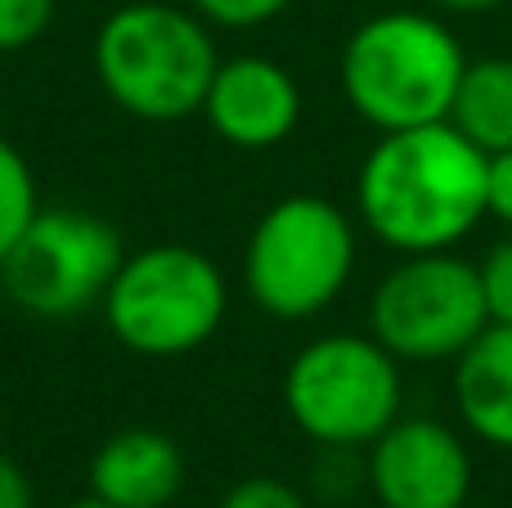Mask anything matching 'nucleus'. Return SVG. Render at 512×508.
<instances>
[{"instance_id": "f257e3e1", "label": "nucleus", "mask_w": 512, "mask_h": 508, "mask_svg": "<svg viewBox=\"0 0 512 508\" xmlns=\"http://www.w3.org/2000/svg\"><path fill=\"white\" fill-rule=\"evenodd\" d=\"M360 221L396 252H450L486 216V153L450 122L382 131L355 176Z\"/></svg>"}, {"instance_id": "f03ea898", "label": "nucleus", "mask_w": 512, "mask_h": 508, "mask_svg": "<svg viewBox=\"0 0 512 508\" xmlns=\"http://www.w3.org/2000/svg\"><path fill=\"white\" fill-rule=\"evenodd\" d=\"M216 68L207 18L167 0L117 5L95 32V77L117 108L140 122H180L203 113Z\"/></svg>"}, {"instance_id": "7ed1b4c3", "label": "nucleus", "mask_w": 512, "mask_h": 508, "mask_svg": "<svg viewBox=\"0 0 512 508\" xmlns=\"http://www.w3.org/2000/svg\"><path fill=\"white\" fill-rule=\"evenodd\" d=\"M468 68L459 36L436 14L387 9L346 36L342 90L346 104L378 131L445 122L459 77Z\"/></svg>"}, {"instance_id": "20e7f679", "label": "nucleus", "mask_w": 512, "mask_h": 508, "mask_svg": "<svg viewBox=\"0 0 512 508\" xmlns=\"http://www.w3.org/2000/svg\"><path fill=\"white\" fill-rule=\"evenodd\" d=\"M400 401V360L373 333H324L283 374V410L315 446L369 450L400 419Z\"/></svg>"}, {"instance_id": "39448f33", "label": "nucleus", "mask_w": 512, "mask_h": 508, "mask_svg": "<svg viewBox=\"0 0 512 508\" xmlns=\"http://www.w3.org/2000/svg\"><path fill=\"white\" fill-rule=\"evenodd\" d=\"M104 320L135 356H185L198 351L225 320L230 288L212 257L185 243H153L126 252L104 293Z\"/></svg>"}, {"instance_id": "423d86ee", "label": "nucleus", "mask_w": 512, "mask_h": 508, "mask_svg": "<svg viewBox=\"0 0 512 508\" xmlns=\"http://www.w3.org/2000/svg\"><path fill=\"white\" fill-rule=\"evenodd\" d=\"M355 275V225L319 194L279 198L256 221L243 279L252 302L274 320H310L346 293Z\"/></svg>"}, {"instance_id": "0eeeda50", "label": "nucleus", "mask_w": 512, "mask_h": 508, "mask_svg": "<svg viewBox=\"0 0 512 508\" xmlns=\"http://www.w3.org/2000/svg\"><path fill=\"white\" fill-rule=\"evenodd\" d=\"M490 324L481 270L450 252H409L369 297V333L400 365L459 360Z\"/></svg>"}, {"instance_id": "6e6552de", "label": "nucleus", "mask_w": 512, "mask_h": 508, "mask_svg": "<svg viewBox=\"0 0 512 508\" xmlns=\"http://www.w3.org/2000/svg\"><path fill=\"white\" fill-rule=\"evenodd\" d=\"M126 248L122 234L81 207H41L0 261V284L36 320H68L104 302Z\"/></svg>"}, {"instance_id": "1a4fd4ad", "label": "nucleus", "mask_w": 512, "mask_h": 508, "mask_svg": "<svg viewBox=\"0 0 512 508\" xmlns=\"http://www.w3.org/2000/svg\"><path fill=\"white\" fill-rule=\"evenodd\" d=\"M378 508H463L472 495V455L441 419L400 414L364 459Z\"/></svg>"}, {"instance_id": "9d476101", "label": "nucleus", "mask_w": 512, "mask_h": 508, "mask_svg": "<svg viewBox=\"0 0 512 508\" xmlns=\"http://www.w3.org/2000/svg\"><path fill=\"white\" fill-rule=\"evenodd\" d=\"M203 117L234 149H274L301 122V90L283 63L265 54H239L216 68L203 99Z\"/></svg>"}, {"instance_id": "9b49d317", "label": "nucleus", "mask_w": 512, "mask_h": 508, "mask_svg": "<svg viewBox=\"0 0 512 508\" xmlns=\"http://www.w3.org/2000/svg\"><path fill=\"white\" fill-rule=\"evenodd\" d=\"M185 491V455L158 428H122L90 459V495L113 508H167Z\"/></svg>"}, {"instance_id": "f8f14e48", "label": "nucleus", "mask_w": 512, "mask_h": 508, "mask_svg": "<svg viewBox=\"0 0 512 508\" xmlns=\"http://www.w3.org/2000/svg\"><path fill=\"white\" fill-rule=\"evenodd\" d=\"M454 405L477 441L512 450V324L490 320L454 360Z\"/></svg>"}, {"instance_id": "ddd939ff", "label": "nucleus", "mask_w": 512, "mask_h": 508, "mask_svg": "<svg viewBox=\"0 0 512 508\" xmlns=\"http://www.w3.org/2000/svg\"><path fill=\"white\" fill-rule=\"evenodd\" d=\"M445 122L463 140L477 144L486 158L499 149H512V59L504 54L468 59Z\"/></svg>"}, {"instance_id": "4468645a", "label": "nucleus", "mask_w": 512, "mask_h": 508, "mask_svg": "<svg viewBox=\"0 0 512 508\" xmlns=\"http://www.w3.org/2000/svg\"><path fill=\"white\" fill-rule=\"evenodd\" d=\"M36 212H41V198H36L32 167H27L23 153L0 135V261L23 239V230L36 221Z\"/></svg>"}, {"instance_id": "2eb2a0df", "label": "nucleus", "mask_w": 512, "mask_h": 508, "mask_svg": "<svg viewBox=\"0 0 512 508\" xmlns=\"http://www.w3.org/2000/svg\"><path fill=\"white\" fill-rule=\"evenodd\" d=\"M54 18V0H0V54L27 50L45 36Z\"/></svg>"}, {"instance_id": "dca6fc26", "label": "nucleus", "mask_w": 512, "mask_h": 508, "mask_svg": "<svg viewBox=\"0 0 512 508\" xmlns=\"http://www.w3.org/2000/svg\"><path fill=\"white\" fill-rule=\"evenodd\" d=\"M481 288H486V306L490 320L512 324V230L508 239H499L495 248L481 257Z\"/></svg>"}, {"instance_id": "f3484780", "label": "nucleus", "mask_w": 512, "mask_h": 508, "mask_svg": "<svg viewBox=\"0 0 512 508\" xmlns=\"http://www.w3.org/2000/svg\"><path fill=\"white\" fill-rule=\"evenodd\" d=\"M221 508H310L297 486L279 482V477H243L225 491Z\"/></svg>"}, {"instance_id": "a211bd4d", "label": "nucleus", "mask_w": 512, "mask_h": 508, "mask_svg": "<svg viewBox=\"0 0 512 508\" xmlns=\"http://www.w3.org/2000/svg\"><path fill=\"white\" fill-rule=\"evenodd\" d=\"M189 5L216 27H261L279 18L292 0H189Z\"/></svg>"}, {"instance_id": "6ab92c4d", "label": "nucleus", "mask_w": 512, "mask_h": 508, "mask_svg": "<svg viewBox=\"0 0 512 508\" xmlns=\"http://www.w3.org/2000/svg\"><path fill=\"white\" fill-rule=\"evenodd\" d=\"M486 216L512 230V149L486 158Z\"/></svg>"}, {"instance_id": "aec40b11", "label": "nucleus", "mask_w": 512, "mask_h": 508, "mask_svg": "<svg viewBox=\"0 0 512 508\" xmlns=\"http://www.w3.org/2000/svg\"><path fill=\"white\" fill-rule=\"evenodd\" d=\"M0 508H36V486L14 455L0 450Z\"/></svg>"}, {"instance_id": "412c9836", "label": "nucleus", "mask_w": 512, "mask_h": 508, "mask_svg": "<svg viewBox=\"0 0 512 508\" xmlns=\"http://www.w3.org/2000/svg\"><path fill=\"white\" fill-rule=\"evenodd\" d=\"M441 14H490V9L508 5V0H432Z\"/></svg>"}, {"instance_id": "4be33fe9", "label": "nucleus", "mask_w": 512, "mask_h": 508, "mask_svg": "<svg viewBox=\"0 0 512 508\" xmlns=\"http://www.w3.org/2000/svg\"><path fill=\"white\" fill-rule=\"evenodd\" d=\"M68 508H113V504H104L99 495H86V500H77V504H68Z\"/></svg>"}]
</instances>
